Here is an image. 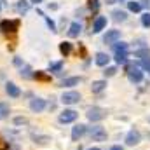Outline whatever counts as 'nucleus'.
<instances>
[{"label":"nucleus","instance_id":"nucleus-1","mask_svg":"<svg viewBox=\"0 0 150 150\" xmlns=\"http://www.w3.org/2000/svg\"><path fill=\"white\" fill-rule=\"evenodd\" d=\"M19 28V19H4L0 21V30L4 33H16Z\"/></svg>","mask_w":150,"mask_h":150},{"label":"nucleus","instance_id":"nucleus-2","mask_svg":"<svg viewBox=\"0 0 150 150\" xmlns=\"http://www.w3.org/2000/svg\"><path fill=\"white\" fill-rule=\"evenodd\" d=\"M89 134H91V138H93L94 142H105V140H107V131H105V127H101V126H93V127H89Z\"/></svg>","mask_w":150,"mask_h":150},{"label":"nucleus","instance_id":"nucleus-3","mask_svg":"<svg viewBox=\"0 0 150 150\" xmlns=\"http://www.w3.org/2000/svg\"><path fill=\"white\" fill-rule=\"evenodd\" d=\"M105 117H107V112L103 108H100V107H93V108L87 110V119L91 122H98V120H101Z\"/></svg>","mask_w":150,"mask_h":150},{"label":"nucleus","instance_id":"nucleus-4","mask_svg":"<svg viewBox=\"0 0 150 150\" xmlns=\"http://www.w3.org/2000/svg\"><path fill=\"white\" fill-rule=\"evenodd\" d=\"M79 100H80V94H79L77 91H68V93H65V94L61 96V101H63L65 105H74V103H79Z\"/></svg>","mask_w":150,"mask_h":150},{"label":"nucleus","instance_id":"nucleus-5","mask_svg":"<svg viewBox=\"0 0 150 150\" xmlns=\"http://www.w3.org/2000/svg\"><path fill=\"white\" fill-rule=\"evenodd\" d=\"M127 77H129L131 82H142L143 72H142L138 67H129V68H127Z\"/></svg>","mask_w":150,"mask_h":150},{"label":"nucleus","instance_id":"nucleus-6","mask_svg":"<svg viewBox=\"0 0 150 150\" xmlns=\"http://www.w3.org/2000/svg\"><path fill=\"white\" fill-rule=\"evenodd\" d=\"M140 131L138 129H131L129 133H127V136H126V143L129 145V147H133V145H138L140 143Z\"/></svg>","mask_w":150,"mask_h":150},{"label":"nucleus","instance_id":"nucleus-7","mask_svg":"<svg viewBox=\"0 0 150 150\" xmlns=\"http://www.w3.org/2000/svg\"><path fill=\"white\" fill-rule=\"evenodd\" d=\"M75 119H77V112L75 110H63V112L59 113V122H63V124L74 122Z\"/></svg>","mask_w":150,"mask_h":150},{"label":"nucleus","instance_id":"nucleus-8","mask_svg":"<svg viewBox=\"0 0 150 150\" xmlns=\"http://www.w3.org/2000/svg\"><path fill=\"white\" fill-rule=\"evenodd\" d=\"M119 38H120V32L119 30H108L105 33V37H103V42L105 44H115V42H119Z\"/></svg>","mask_w":150,"mask_h":150},{"label":"nucleus","instance_id":"nucleus-9","mask_svg":"<svg viewBox=\"0 0 150 150\" xmlns=\"http://www.w3.org/2000/svg\"><path fill=\"white\" fill-rule=\"evenodd\" d=\"M107 26V18L105 16H98L96 19H94V25H93V32L94 33H100L103 28Z\"/></svg>","mask_w":150,"mask_h":150},{"label":"nucleus","instance_id":"nucleus-10","mask_svg":"<svg viewBox=\"0 0 150 150\" xmlns=\"http://www.w3.org/2000/svg\"><path fill=\"white\" fill-rule=\"evenodd\" d=\"M30 108H32L33 112H42V110L45 108V101H44L42 98H33V100L30 101Z\"/></svg>","mask_w":150,"mask_h":150},{"label":"nucleus","instance_id":"nucleus-11","mask_svg":"<svg viewBox=\"0 0 150 150\" xmlns=\"http://www.w3.org/2000/svg\"><path fill=\"white\" fill-rule=\"evenodd\" d=\"M5 91H7V94H9L11 98H18V96L21 94V91H19V87H18L16 84H12V82H9V84L5 86Z\"/></svg>","mask_w":150,"mask_h":150},{"label":"nucleus","instance_id":"nucleus-12","mask_svg":"<svg viewBox=\"0 0 150 150\" xmlns=\"http://www.w3.org/2000/svg\"><path fill=\"white\" fill-rule=\"evenodd\" d=\"M84 133H86V126H82V124L75 126L74 129H72V140H74V142H77V140H79Z\"/></svg>","mask_w":150,"mask_h":150},{"label":"nucleus","instance_id":"nucleus-13","mask_svg":"<svg viewBox=\"0 0 150 150\" xmlns=\"http://www.w3.org/2000/svg\"><path fill=\"white\" fill-rule=\"evenodd\" d=\"M16 11H18L19 14H26V12L30 11V2H26V0H19V2L16 4Z\"/></svg>","mask_w":150,"mask_h":150},{"label":"nucleus","instance_id":"nucleus-14","mask_svg":"<svg viewBox=\"0 0 150 150\" xmlns=\"http://www.w3.org/2000/svg\"><path fill=\"white\" fill-rule=\"evenodd\" d=\"M94 61H96V65H98V67H107V65H108V61H110V58H108L105 52H98Z\"/></svg>","mask_w":150,"mask_h":150},{"label":"nucleus","instance_id":"nucleus-15","mask_svg":"<svg viewBox=\"0 0 150 150\" xmlns=\"http://www.w3.org/2000/svg\"><path fill=\"white\" fill-rule=\"evenodd\" d=\"M105 87H107V80H96V82H93L91 91H93V93H101Z\"/></svg>","mask_w":150,"mask_h":150},{"label":"nucleus","instance_id":"nucleus-16","mask_svg":"<svg viewBox=\"0 0 150 150\" xmlns=\"http://www.w3.org/2000/svg\"><path fill=\"white\" fill-rule=\"evenodd\" d=\"M80 82V77H68V79H65L63 82H61V86L63 87H74Z\"/></svg>","mask_w":150,"mask_h":150},{"label":"nucleus","instance_id":"nucleus-17","mask_svg":"<svg viewBox=\"0 0 150 150\" xmlns=\"http://www.w3.org/2000/svg\"><path fill=\"white\" fill-rule=\"evenodd\" d=\"M80 30H82V26H80V23H72L70 25V30H68V35L70 37H79V33H80Z\"/></svg>","mask_w":150,"mask_h":150},{"label":"nucleus","instance_id":"nucleus-18","mask_svg":"<svg viewBox=\"0 0 150 150\" xmlns=\"http://www.w3.org/2000/svg\"><path fill=\"white\" fill-rule=\"evenodd\" d=\"M59 52H61L63 56H68V54L72 52V44H70V42H61V44H59Z\"/></svg>","mask_w":150,"mask_h":150},{"label":"nucleus","instance_id":"nucleus-19","mask_svg":"<svg viewBox=\"0 0 150 150\" xmlns=\"http://www.w3.org/2000/svg\"><path fill=\"white\" fill-rule=\"evenodd\" d=\"M112 16H113V19H115V21H126V18H127V14H126L124 11H119V9H117V11H113Z\"/></svg>","mask_w":150,"mask_h":150},{"label":"nucleus","instance_id":"nucleus-20","mask_svg":"<svg viewBox=\"0 0 150 150\" xmlns=\"http://www.w3.org/2000/svg\"><path fill=\"white\" fill-rule=\"evenodd\" d=\"M127 7H129L131 12H140L142 11V4L140 2H134V0L133 2H127Z\"/></svg>","mask_w":150,"mask_h":150},{"label":"nucleus","instance_id":"nucleus-21","mask_svg":"<svg viewBox=\"0 0 150 150\" xmlns=\"http://www.w3.org/2000/svg\"><path fill=\"white\" fill-rule=\"evenodd\" d=\"M127 59V52H115V61L117 65H124Z\"/></svg>","mask_w":150,"mask_h":150},{"label":"nucleus","instance_id":"nucleus-22","mask_svg":"<svg viewBox=\"0 0 150 150\" xmlns=\"http://www.w3.org/2000/svg\"><path fill=\"white\" fill-rule=\"evenodd\" d=\"M38 14H40V16H44V12H42V11H38ZM44 19H45L47 26L51 28V32H56V25H54V21H52L51 18H47V16H44Z\"/></svg>","mask_w":150,"mask_h":150},{"label":"nucleus","instance_id":"nucleus-23","mask_svg":"<svg viewBox=\"0 0 150 150\" xmlns=\"http://www.w3.org/2000/svg\"><path fill=\"white\" fill-rule=\"evenodd\" d=\"M117 45L113 47L115 49V52H127V44L126 42H115Z\"/></svg>","mask_w":150,"mask_h":150},{"label":"nucleus","instance_id":"nucleus-24","mask_svg":"<svg viewBox=\"0 0 150 150\" xmlns=\"http://www.w3.org/2000/svg\"><path fill=\"white\" fill-rule=\"evenodd\" d=\"M61 68H63V61H56L49 65V72H59Z\"/></svg>","mask_w":150,"mask_h":150},{"label":"nucleus","instance_id":"nucleus-25","mask_svg":"<svg viewBox=\"0 0 150 150\" xmlns=\"http://www.w3.org/2000/svg\"><path fill=\"white\" fill-rule=\"evenodd\" d=\"M21 77H23V79H32V77H33V74H32V68H30V67L21 68Z\"/></svg>","mask_w":150,"mask_h":150},{"label":"nucleus","instance_id":"nucleus-26","mask_svg":"<svg viewBox=\"0 0 150 150\" xmlns=\"http://www.w3.org/2000/svg\"><path fill=\"white\" fill-rule=\"evenodd\" d=\"M142 25H143L145 28H150V12H145V14L142 16Z\"/></svg>","mask_w":150,"mask_h":150},{"label":"nucleus","instance_id":"nucleus-27","mask_svg":"<svg viewBox=\"0 0 150 150\" xmlns=\"http://www.w3.org/2000/svg\"><path fill=\"white\" fill-rule=\"evenodd\" d=\"M7 115H9V105L0 103V119H2V117H7Z\"/></svg>","mask_w":150,"mask_h":150},{"label":"nucleus","instance_id":"nucleus-28","mask_svg":"<svg viewBox=\"0 0 150 150\" xmlns=\"http://www.w3.org/2000/svg\"><path fill=\"white\" fill-rule=\"evenodd\" d=\"M33 77H35V79H38V80H49V79H51L49 75H45L44 72H35V74H33Z\"/></svg>","mask_w":150,"mask_h":150},{"label":"nucleus","instance_id":"nucleus-29","mask_svg":"<svg viewBox=\"0 0 150 150\" xmlns=\"http://www.w3.org/2000/svg\"><path fill=\"white\" fill-rule=\"evenodd\" d=\"M115 72H117V68H115V67H108L103 74H105V77H112V75H115Z\"/></svg>","mask_w":150,"mask_h":150},{"label":"nucleus","instance_id":"nucleus-30","mask_svg":"<svg viewBox=\"0 0 150 150\" xmlns=\"http://www.w3.org/2000/svg\"><path fill=\"white\" fill-rule=\"evenodd\" d=\"M142 67H143L145 70H149V74H150V58H147V59H142Z\"/></svg>","mask_w":150,"mask_h":150},{"label":"nucleus","instance_id":"nucleus-31","mask_svg":"<svg viewBox=\"0 0 150 150\" xmlns=\"http://www.w3.org/2000/svg\"><path fill=\"white\" fill-rule=\"evenodd\" d=\"M0 150H9V145H7V142L0 140Z\"/></svg>","mask_w":150,"mask_h":150},{"label":"nucleus","instance_id":"nucleus-32","mask_svg":"<svg viewBox=\"0 0 150 150\" xmlns=\"http://www.w3.org/2000/svg\"><path fill=\"white\" fill-rule=\"evenodd\" d=\"M98 7H100V4H98V0H93V2H91V9H93V11H96Z\"/></svg>","mask_w":150,"mask_h":150},{"label":"nucleus","instance_id":"nucleus-33","mask_svg":"<svg viewBox=\"0 0 150 150\" xmlns=\"http://www.w3.org/2000/svg\"><path fill=\"white\" fill-rule=\"evenodd\" d=\"M14 122H16V124H25V119H21V117H18V119H14Z\"/></svg>","mask_w":150,"mask_h":150},{"label":"nucleus","instance_id":"nucleus-34","mask_svg":"<svg viewBox=\"0 0 150 150\" xmlns=\"http://www.w3.org/2000/svg\"><path fill=\"white\" fill-rule=\"evenodd\" d=\"M110 150H124V149H122L120 145H115V147H112V149H110Z\"/></svg>","mask_w":150,"mask_h":150},{"label":"nucleus","instance_id":"nucleus-35","mask_svg":"<svg viewBox=\"0 0 150 150\" xmlns=\"http://www.w3.org/2000/svg\"><path fill=\"white\" fill-rule=\"evenodd\" d=\"M30 2H33V4H40L42 0H30Z\"/></svg>","mask_w":150,"mask_h":150},{"label":"nucleus","instance_id":"nucleus-36","mask_svg":"<svg viewBox=\"0 0 150 150\" xmlns=\"http://www.w3.org/2000/svg\"><path fill=\"white\" fill-rule=\"evenodd\" d=\"M113 2H115V0H107V4H113Z\"/></svg>","mask_w":150,"mask_h":150},{"label":"nucleus","instance_id":"nucleus-37","mask_svg":"<svg viewBox=\"0 0 150 150\" xmlns=\"http://www.w3.org/2000/svg\"><path fill=\"white\" fill-rule=\"evenodd\" d=\"M140 4H149V2H147V0H142V2H140Z\"/></svg>","mask_w":150,"mask_h":150},{"label":"nucleus","instance_id":"nucleus-38","mask_svg":"<svg viewBox=\"0 0 150 150\" xmlns=\"http://www.w3.org/2000/svg\"><path fill=\"white\" fill-rule=\"evenodd\" d=\"M87 150H100V149H96V147H93V149H87Z\"/></svg>","mask_w":150,"mask_h":150},{"label":"nucleus","instance_id":"nucleus-39","mask_svg":"<svg viewBox=\"0 0 150 150\" xmlns=\"http://www.w3.org/2000/svg\"><path fill=\"white\" fill-rule=\"evenodd\" d=\"M119 2H124V0H119Z\"/></svg>","mask_w":150,"mask_h":150},{"label":"nucleus","instance_id":"nucleus-40","mask_svg":"<svg viewBox=\"0 0 150 150\" xmlns=\"http://www.w3.org/2000/svg\"><path fill=\"white\" fill-rule=\"evenodd\" d=\"M149 122H150V117H149Z\"/></svg>","mask_w":150,"mask_h":150}]
</instances>
